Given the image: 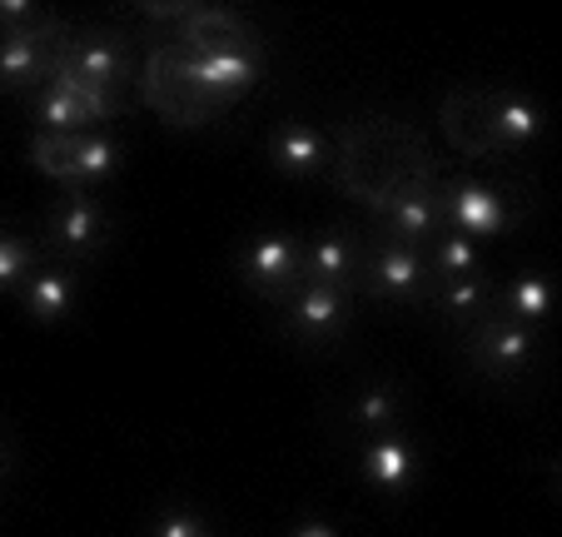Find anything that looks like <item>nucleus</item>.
Masks as SVG:
<instances>
[{
  "mask_svg": "<svg viewBox=\"0 0 562 537\" xmlns=\"http://www.w3.org/2000/svg\"><path fill=\"white\" fill-rule=\"evenodd\" d=\"M25 159L41 169L45 179H70V184H100L115 175L120 165V145L105 130L90 135H35L25 145Z\"/></svg>",
  "mask_w": 562,
  "mask_h": 537,
  "instance_id": "1",
  "label": "nucleus"
},
{
  "mask_svg": "<svg viewBox=\"0 0 562 537\" xmlns=\"http://www.w3.org/2000/svg\"><path fill=\"white\" fill-rule=\"evenodd\" d=\"M463 348L477 373H488V379H498V383H513L532 369L538 338H532V328L513 324L498 309V314H483V318H473V324H463Z\"/></svg>",
  "mask_w": 562,
  "mask_h": 537,
  "instance_id": "2",
  "label": "nucleus"
},
{
  "mask_svg": "<svg viewBox=\"0 0 562 537\" xmlns=\"http://www.w3.org/2000/svg\"><path fill=\"white\" fill-rule=\"evenodd\" d=\"M65 55V31L55 21L11 25L0 35V90H41L50 85L55 65Z\"/></svg>",
  "mask_w": 562,
  "mask_h": 537,
  "instance_id": "3",
  "label": "nucleus"
},
{
  "mask_svg": "<svg viewBox=\"0 0 562 537\" xmlns=\"http://www.w3.org/2000/svg\"><path fill=\"white\" fill-rule=\"evenodd\" d=\"M55 75H65V80L80 85V90H90V96L120 100V85L130 80V45L120 41V35L90 31V35H80V41L65 45Z\"/></svg>",
  "mask_w": 562,
  "mask_h": 537,
  "instance_id": "4",
  "label": "nucleus"
},
{
  "mask_svg": "<svg viewBox=\"0 0 562 537\" xmlns=\"http://www.w3.org/2000/svg\"><path fill=\"white\" fill-rule=\"evenodd\" d=\"M31 115H35V125H41V135H90V130L105 125L110 115H120V100L90 96V90L70 85L65 75H50V85L35 90Z\"/></svg>",
  "mask_w": 562,
  "mask_h": 537,
  "instance_id": "5",
  "label": "nucleus"
},
{
  "mask_svg": "<svg viewBox=\"0 0 562 537\" xmlns=\"http://www.w3.org/2000/svg\"><path fill=\"white\" fill-rule=\"evenodd\" d=\"M175 75L190 90L229 105L234 96H245L249 85L259 80V60L249 51H184V55H175Z\"/></svg>",
  "mask_w": 562,
  "mask_h": 537,
  "instance_id": "6",
  "label": "nucleus"
},
{
  "mask_svg": "<svg viewBox=\"0 0 562 537\" xmlns=\"http://www.w3.org/2000/svg\"><path fill=\"white\" fill-rule=\"evenodd\" d=\"M299 269H304V244L289 239V234H265V239H255L239 254V279L259 299H289L304 284Z\"/></svg>",
  "mask_w": 562,
  "mask_h": 537,
  "instance_id": "7",
  "label": "nucleus"
},
{
  "mask_svg": "<svg viewBox=\"0 0 562 537\" xmlns=\"http://www.w3.org/2000/svg\"><path fill=\"white\" fill-rule=\"evenodd\" d=\"M363 269H369V284L383 299H393V304H418V299L434 294V269H428V259L414 244H398V239L379 244L373 259H363Z\"/></svg>",
  "mask_w": 562,
  "mask_h": 537,
  "instance_id": "8",
  "label": "nucleus"
},
{
  "mask_svg": "<svg viewBox=\"0 0 562 537\" xmlns=\"http://www.w3.org/2000/svg\"><path fill=\"white\" fill-rule=\"evenodd\" d=\"M110 220L100 210V200H90L86 190H70L60 204L50 210V239L65 259H90L105 244Z\"/></svg>",
  "mask_w": 562,
  "mask_h": 537,
  "instance_id": "9",
  "label": "nucleus"
},
{
  "mask_svg": "<svg viewBox=\"0 0 562 537\" xmlns=\"http://www.w3.org/2000/svg\"><path fill=\"white\" fill-rule=\"evenodd\" d=\"M289 324L304 344H339L349 328V294L324 284H299L289 294Z\"/></svg>",
  "mask_w": 562,
  "mask_h": 537,
  "instance_id": "10",
  "label": "nucleus"
},
{
  "mask_svg": "<svg viewBox=\"0 0 562 537\" xmlns=\"http://www.w3.org/2000/svg\"><path fill=\"white\" fill-rule=\"evenodd\" d=\"M443 214L458 224V234L463 239H498L503 230L513 224V210L508 200H503L493 184H473V179H463V184H453V194H448Z\"/></svg>",
  "mask_w": 562,
  "mask_h": 537,
  "instance_id": "11",
  "label": "nucleus"
},
{
  "mask_svg": "<svg viewBox=\"0 0 562 537\" xmlns=\"http://www.w3.org/2000/svg\"><path fill=\"white\" fill-rule=\"evenodd\" d=\"M359 275H363V244L353 234H318L304 249V269H299L304 284H324L339 289V294H353Z\"/></svg>",
  "mask_w": 562,
  "mask_h": 537,
  "instance_id": "12",
  "label": "nucleus"
},
{
  "mask_svg": "<svg viewBox=\"0 0 562 537\" xmlns=\"http://www.w3.org/2000/svg\"><path fill=\"white\" fill-rule=\"evenodd\" d=\"M359 468L379 493H408L418 478V448L404 438V433H379V438L363 443L359 454Z\"/></svg>",
  "mask_w": 562,
  "mask_h": 537,
  "instance_id": "13",
  "label": "nucleus"
},
{
  "mask_svg": "<svg viewBox=\"0 0 562 537\" xmlns=\"http://www.w3.org/2000/svg\"><path fill=\"white\" fill-rule=\"evenodd\" d=\"M269 165L289 179H308L318 165H324V135L304 120H284L269 135Z\"/></svg>",
  "mask_w": 562,
  "mask_h": 537,
  "instance_id": "14",
  "label": "nucleus"
},
{
  "mask_svg": "<svg viewBox=\"0 0 562 537\" xmlns=\"http://www.w3.org/2000/svg\"><path fill=\"white\" fill-rule=\"evenodd\" d=\"M21 299H25V314H31L35 324H60V318L75 309V275L60 269V264H45V269H35V275L25 279Z\"/></svg>",
  "mask_w": 562,
  "mask_h": 537,
  "instance_id": "15",
  "label": "nucleus"
},
{
  "mask_svg": "<svg viewBox=\"0 0 562 537\" xmlns=\"http://www.w3.org/2000/svg\"><path fill=\"white\" fill-rule=\"evenodd\" d=\"M488 125H493V139L498 145H513V149H522V145H532V139L542 135V105L532 96H518V90H508V96H493L488 100Z\"/></svg>",
  "mask_w": 562,
  "mask_h": 537,
  "instance_id": "16",
  "label": "nucleus"
},
{
  "mask_svg": "<svg viewBox=\"0 0 562 537\" xmlns=\"http://www.w3.org/2000/svg\"><path fill=\"white\" fill-rule=\"evenodd\" d=\"M488 299H493V279L483 269L463 279H448V284H434V304L448 318H458V324H473V318L488 314Z\"/></svg>",
  "mask_w": 562,
  "mask_h": 537,
  "instance_id": "17",
  "label": "nucleus"
},
{
  "mask_svg": "<svg viewBox=\"0 0 562 537\" xmlns=\"http://www.w3.org/2000/svg\"><path fill=\"white\" fill-rule=\"evenodd\" d=\"M438 220H443V204L434 194H404V200L389 204V224H393V239L398 244H424L438 234Z\"/></svg>",
  "mask_w": 562,
  "mask_h": 537,
  "instance_id": "18",
  "label": "nucleus"
},
{
  "mask_svg": "<svg viewBox=\"0 0 562 537\" xmlns=\"http://www.w3.org/2000/svg\"><path fill=\"white\" fill-rule=\"evenodd\" d=\"M398 418H404V393L393 389V383H369V389L349 403V423L363 433H389Z\"/></svg>",
  "mask_w": 562,
  "mask_h": 537,
  "instance_id": "19",
  "label": "nucleus"
},
{
  "mask_svg": "<svg viewBox=\"0 0 562 537\" xmlns=\"http://www.w3.org/2000/svg\"><path fill=\"white\" fill-rule=\"evenodd\" d=\"M503 314H508L513 324H522V328L542 324V318L552 314V284H548L542 275L513 279V284H508V299H503Z\"/></svg>",
  "mask_w": 562,
  "mask_h": 537,
  "instance_id": "20",
  "label": "nucleus"
},
{
  "mask_svg": "<svg viewBox=\"0 0 562 537\" xmlns=\"http://www.w3.org/2000/svg\"><path fill=\"white\" fill-rule=\"evenodd\" d=\"M428 269H434L438 284L463 279V275H477V244L463 239V234H443V239L434 244V254H428Z\"/></svg>",
  "mask_w": 562,
  "mask_h": 537,
  "instance_id": "21",
  "label": "nucleus"
},
{
  "mask_svg": "<svg viewBox=\"0 0 562 537\" xmlns=\"http://www.w3.org/2000/svg\"><path fill=\"white\" fill-rule=\"evenodd\" d=\"M31 275H35V244L15 230H0V294L25 289Z\"/></svg>",
  "mask_w": 562,
  "mask_h": 537,
  "instance_id": "22",
  "label": "nucleus"
},
{
  "mask_svg": "<svg viewBox=\"0 0 562 537\" xmlns=\"http://www.w3.org/2000/svg\"><path fill=\"white\" fill-rule=\"evenodd\" d=\"M149 537H210V523L200 513H190V507H175V513L159 517Z\"/></svg>",
  "mask_w": 562,
  "mask_h": 537,
  "instance_id": "23",
  "label": "nucleus"
},
{
  "mask_svg": "<svg viewBox=\"0 0 562 537\" xmlns=\"http://www.w3.org/2000/svg\"><path fill=\"white\" fill-rule=\"evenodd\" d=\"M41 5H31V0H0V21H11V25H31L41 21Z\"/></svg>",
  "mask_w": 562,
  "mask_h": 537,
  "instance_id": "24",
  "label": "nucleus"
},
{
  "mask_svg": "<svg viewBox=\"0 0 562 537\" xmlns=\"http://www.w3.org/2000/svg\"><path fill=\"white\" fill-rule=\"evenodd\" d=\"M289 537H339V533H334L329 523H318V517H308V523H299Z\"/></svg>",
  "mask_w": 562,
  "mask_h": 537,
  "instance_id": "25",
  "label": "nucleus"
},
{
  "mask_svg": "<svg viewBox=\"0 0 562 537\" xmlns=\"http://www.w3.org/2000/svg\"><path fill=\"white\" fill-rule=\"evenodd\" d=\"M5 468H11V458H5V448H0V473H5Z\"/></svg>",
  "mask_w": 562,
  "mask_h": 537,
  "instance_id": "26",
  "label": "nucleus"
}]
</instances>
